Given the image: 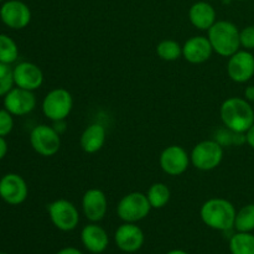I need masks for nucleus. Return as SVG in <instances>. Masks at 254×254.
Here are the masks:
<instances>
[{
    "mask_svg": "<svg viewBox=\"0 0 254 254\" xmlns=\"http://www.w3.org/2000/svg\"><path fill=\"white\" fill-rule=\"evenodd\" d=\"M56 254H83V253L74 247H66V248H62V250L59 251Z\"/></svg>",
    "mask_w": 254,
    "mask_h": 254,
    "instance_id": "nucleus-31",
    "label": "nucleus"
},
{
    "mask_svg": "<svg viewBox=\"0 0 254 254\" xmlns=\"http://www.w3.org/2000/svg\"><path fill=\"white\" fill-rule=\"evenodd\" d=\"M191 163L196 169L210 171L217 168L223 159V148L217 140H203L193 146Z\"/></svg>",
    "mask_w": 254,
    "mask_h": 254,
    "instance_id": "nucleus-6",
    "label": "nucleus"
},
{
    "mask_svg": "<svg viewBox=\"0 0 254 254\" xmlns=\"http://www.w3.org/2000/svg\"><path fill=\"white\" fill-rule=\"evenodd\" d=\"M14 72L10 64L0 62V97H4L14 88Z\"/></svg>",
    "mask_w": 254,
    "mask_h": 254,
    "instance_id": "nucleus-26",
    "label": "nucleus"
},
{
    "mask_svg": "<svg viewBox=\"0 0 254 254\" xmlns=\"http://www.w3.org/2000/svg\"><path fill=\"white\" fill-rule=\"evenodd\" d=\"M6 153H7V143L6 140H5V138L0 136V160H2V159L5 158Z\"/></svg>",
    "mask_w": 254,
    "mask_h": 254,
    "instance_id": "nucleus-30",
    "label": "nucleus"
},
{
    "mask_svg": "<svg viewBox=\"0 0 254 254\" xmlns=\"http://www.w3.org/2000/svg\"><path fill=\"white\" fill-rule=\"evenodd\" d=\"M29 195L26 181L19 174L9 173L0 179V198L7 205H21Z\"/></svg>",
    "mask_w": 254,
    "mask_h": 254,
    "instance_id": "nucleus-9",
    "label": "nucleus"
},
{
    "mask_svg": "<svg viewBox=\"0 0 254 254\" xmlns=\"http://www.w3.org/2000/svg\"><path fill=\"white\" fill-rule=\"evenodd\" d=\"M107 130L102 124L93 123L87 127L81 135V148L84 153L94 154L103 148L106 143Z\"/></svg>",
    "mask_w": 254,
    "mask_h": 254,
    "instance_id": "nucleus-20",
    "label": "nucleus"
},
{
    "mask_svg": "<svg viewBox=\"0 0 254 254\" xmlns=\"http://www.w3.org/2000/svg\"><path fill=\"white\" fill-rule=\"evenodd\" d=\"M81 240L84 248L93 254L103 253L109 245V238L106 230L93 222L87 225L82 230Z\"/></svg>",
    "mask_w": 254,
    "mask_h": 254,
    "instance_id": "nucleus-18",
    "label": "nucleus"
},
{
    "mask_svg": "<svg viewBox=\"0 0 254 254\" xmlns=\"http://www.w3.org/2000/svg\"><path fill=\"white\" fill-rule=\"evenodd\" d=\"M0 254H6V253H1V252H0Z\"/></svg>",
    "mask_w": 254,
    "mask_h": 254,
    "instance_id": "nucleus-35",
    "label": "nucleus"
},
{
    "mask_svg": "<svg viewBox=\"0 0 254 254\" xmlns=\"http://www.w3.org/2000/svg\"><path fill=\"white\" fill-rule=\"evenodd\" d=\"M30 144L32 149L41 156H54L61 148L60 133L46 124L36 126L30 133Z\"/></svg>",
    "mask_w": 254,
    "mask_h": 254,
    "instance_id": "nucleus-7",
    "label": "nucleus"
},
{
    "mask_svg": "<svg viewBox=\"0 0 254 254\" xmlns=\"http://www.w3.org/2000/svg\"><path fill=\"white\" fill-rule=\"evenodd\" d=\"M213 52L222 57H231L240 50V30L233 22L218 20L207 30Z\"/></svg>",
    "mask_w": 254,
    "mask_h": 254,
    "instance_id": "nucleus-3",
    "label": "nucleus"
},
{
    "mask_svg": "<svg viewBox=\"0 0 254 254\" xmlns=\"http://www.w3.org/2000/svg\"><path fill=\"white\" fill-rule=\"evenodd\" d=\"M19 57V47L9 35L0 34V62L11 64Z\"/></svg>",
    "mask_w": 254,
    "mask_h": 254,
    "instance_id": "nucleus-23",
    "label": "nucleus"
},
{
    "mask_svg": "<svg viewBox=\"0 0 254 254\" xmlns=\"http://www.w3.org/2000/svg\"><path fill=\"white\" fill-rule=\"evenodd\" d=\"M73 108L72 94L64 88H55L45 96L42 112L52 122H64Z\"/></svg>",
    "mask_w": 254,
    "mask_h": 254,
    "instance_id": "nucleus-4",
    "label": "nucleus"
},
{
    "mask_svg": "<svg viewBox=\"0 0 254 254\" xmlns=\"http://www.w3.org/2000/svg\"><path fill=\"white\" fill-rule=\"evenodd\" d=\"M12 72H14L15 86L20 88L34 92L44 83V72L32 62H20L12 68Z\"/></svg>",
    "mask_w": 254,
    "mask_h": 254,
    "instance_id": "nucleus-14",
    "label": "nucleus"
},
{
    "mask_svg": "<svg viewBox=\"0 0 254 254\" xmlns=\"http://www.w3.org/2000/svg\"><path fill=\"white\" fill-rule=\"evenodd\" d=\"M253 109H254V102H253Z\"/></svg>",
    "mask_w": 254,
    "mask_h": 254,
    "instance_id": "nucleus-36",
    "label": "nucleus"
},
{
    "mask_svg": "<svg viewBox=\"0 0 254 254\" xmlns=\"http://www.w3.org/2000/svg\"><path fill=\"white\" fill-rule=\"evenodd\" d=\"M235 228L237 232H252L254 230V203L241 208L236 215Z\"/></svg>",
    "mask_w": 254,
    "mask_h": 254,
    "instance_id": "nucleus-25",
    "label": "nucleus"
},
{
    "mask_svg": "<svg viewBox=\"0 0 254 254\" xmlns=\"http://www.w3.org/2000/svg\"><path fill=\"white\" fill-rule=\"evenodd\" d=\"M149 202L153 208H163L169 203L171 197L170 189L163 183H155L149 188L146 192Z\"/></svg>",
    "mask_w": 254,
    "mask_h": 254,
    "instance_id": "nucleus-22",
    "label": "nucleus"
},
{
    "mask_svg": "<svg viewBox=\"0 0 254 254\" xmlns=\"http://www.w3.org/2000/svg\"><path fill=\"white\" fill-rule=\"evenodd\" d=\"M166 254H189V253L185 252V251H183V250H173Z\"/></svg>",
    "mask_w": 254,
    "mask_h": 254,
    "instance_id": "nucleus-33",
    "label": "nucleus"
},
{
    "mask_svg": "<svg viewBox=\"0 0 254 254\" xmlns=\"http://www.w3.org/2000/svg\"><path fill=\"white\" fill-rule=\"evenodd\" d=\"M237 211L235 206L226 198H210L200 210L202 222L207 227L217 231H230L235 228V220Z\"/></svg>",
    "mask_w": 254,
    "mask_h": 254,
    "instance_id": "nucleus-2",
    "label": "nucleus"
},
{
    "mask_svg": "<svg viewBox=\"0 0 254 254\" xmlns=\"http://www.w3.org/2000/svg\"><path fill=\"white\" fill-rule=\"evenodd\" d=\"M237 1H243V0H237Z\"/></svg>",
    "mask_w": 254,
    "mask_h": 254,
    "instance_id": "nucleus-34",
    "label": "nucleus"
},
{
    "mask_svg": "<svg viewBox=\"0 0 254 254\" xmlns=\"http://www.w3.org/2000/svg\"><path fill=\"white\" fill-rule=\"evenodd\" d=\"M221 119L225 127L235 133L245 134L254 124V109L250 102L240 97H231L222 103Z\"/></svg>",
    "mask_w": 254,
    "mask_h": 254,
    "instance_id": "nucleus-1",
    "label": "nucleus"
},
{
    "mask_svg": "<svg viewBox=\"0 0 254 254\" xmlns=\"http://www.w3.org/2000/svg\"><path fill=\"white\" fill-rule=\"evenodd\" d=\"M82 210L87 220L97 223L103 220L108 210L106 193L99 189H89L82 197Z\"/></svg>",
    "mask_w": 254,
    "mask_h": 254,
    "instance_id": "nucleus-15",
    "label": "nucleus"
},
{
    "mask_svg": "<svg viewBox=\"0 0 254 254\" xmlns=\"http://www.w3.org/2000/svg\"><path fill=\"white\" fill-rule=\"evenodd\" d=\"M0 1H2V0H0Z\"/></svg>",
    "mask_w": 254,
    "mask_h": 254,
    "instance_id": "nucleus-37",
    "label": "nucleus"
},
{
    "mask_svg": "<svg viewBox=\"0 0 254 254\" xmlns=\"http://www.w3.org/2000/svg\"><path fill=\"white\" fill-rule=\"evenodd\" d=\"M0 19L12 30H22L31 21V10L20 0H9L0 7Z\"/></svg>",
    "mask_w": 254,
    "mask_h": 254,
    "instance_id": "nucleus-10",
    "label": "nucleus"
},
{
    "mask_svg": "<svg viewBox=\"0 0 254 254\" xmlns=\"http://www.w3.org/2000/svg\"><path fill=\"white\" fill-rule=\"evenodd\" d=\"M245 96H246V99H247V101L254 102V86L247 87V88H246Z\"/></svg>",
    "mask_w": 254,
    "mask_h": 254,
    "instance_id": "nucleus-32",
    "label": "nucleus"
},
{
    "mask_svg": "<svg viewBox=\"0 0 254 254\" xmlns=\"http://www.w3.org/2000/svg\"><path fill=\"white\" fill-rule=\"evenodd\" d=\"M116 245L122 252L134 253L144 245V233L135 223H123L114 233Z\"/></svg>",
    "mask_w": 254,
    "mask_h": 254,
    "instance_id": "nucleus-16",
    "label": "nucleus"
},
{
    "mask_svg": "<svg viewBox=\"0 0 254 254\" xmlns=\"http://www.w3.org/2000/svg\"><path fill=\"white\" fill-rule=\"evenodd\" d=\"M14 129V116L6 109H0V136L5 138Z\"/></svg>",
    "mask_w": 254,
    "mask_h": 254,
    "instance_id": "nucleus-27",
    "label": "nucleus"
},
{
    "mask_svg": "<svg viewBox=\"0 0 254 254\" xmlns=\"http://www.w3.org/2000/svg\"><path fill=\"white\" fill-rule=\"evenodd\" d=\"M246 141H247L251 148L254 149V124L246 133Z\"/></svg>",
    "mask_w": 254,
    "mask_h": 254,
    "instance_id": "nucleus-29",
    "label": "nucleus"
},
{
    "mask_svg": "<svg viewBox=\"0 0 254 254\" xmlns=\"http://www.w3.org/2000/svg\"><path fill=\"white\" fill-rule=\"evenodd\" d=\"M151 205L146 193L130 192L122 197L117 206V213L124 222L136 223L144 220L150 213Z\"/></svg>",
    "mask_w": 254,
    "mask_h": 254,
    "instance_id": "nucleus-5",
    "label": "nucleus"
},
{
    "mask_svg": "<svg viewBox=\"0 0 254 254\" xmlns=\"http://www.w3.org/2000/svg\"><path fill=\"white\" fill-rule=\"evenodd\" d=\"M36 107L34 92L14 87L4 96V108L14 117H22L31 113Z\"/></svg>",
    "mask_w": 254,
    "mask_h": 254,
    "instance_id": "nucleus-11",
    "label": "nucleus"
},
{
    "mask_svg": "<svg viewBox=\"0 0 254 254\" xmlns=\"http://www.w3.org/2000/svg\"><path fill=\"white\" fill-rule=\"evenodd\" d=\"M189 19L196 29L207 31L216 22V10L210 2L197 1L189 10Z\"/></svg>",
    "mask_w": 254,
    "mask_h": 254,
    "instance_id": "nucleus-19",
    "label": "nucleus"
},
{
    "mask_svg": "<svg viewBox=\"0 0 254 254\" xmlns=\"http://www.w3.org/2000/svg\"><path fill=\"white\" fill-rule=\"evenodd\" d=\"M156 54L164 61H176L183 56V46L175 40H163L156 46Z\"/></svg>",
    "mask_w": 254,
    "mask_h": 254,
    "instance_id": "nucleus-24",
    "label": "nucleus"
},
{
    "mask_svg": "<svg viewBox=\"0 0 254 254\" xmlns=\"http://www.w3.org/2000/svg\"><path fill=\"white\" fill-rule=\"evenodd\" d=\"M241 46L245 50H254V26H247L240 31Z\"/></svg>",
    "mask_w": 254,
    "mask_h": 254,
    "instance_id": "nucleus-28",
    "label": "nucleus"
},
{
    "mask_svg": "<svg viewBox=\"0 0 254 254\" xmlns=\"http://www.w3.org/2000/svg\"><path fill=\"white\" fill-rule=\"evenodd\" d=\"M160 166L170 176L183 175L191 163L188 151L180 145H170L160 154Z\"/></svg>",
    "mask_w": 254,
    "mask_h": 254,
    "instance_id": "nucleus-12",
    "label": "nucleus"
},
{
    "mask_svg": "<svg viewBox=\"0 0 254 254\" xmlns=\"http://www.w3.org/2000/svg\"><path fill=\"white\" fill-rule=\"evenodd\" d=\"M51 222L56 228L64 232L73 231L78 226L79 213L76 206L68 200H56L47 206Z\"/></svg>",
    "mask_w": 254,
    "mask_h": 254,
    "instance_id": "nucleus-8",
    "label": "nucleus"
},
{
    "mask_svg": "<svg viewBox=\"0 0 254 254\" xmlns=\"http://www.w3.org/2000/svg\"><path fill=\"white\" fill-rule=\"evenodd\" d=\"M211 42L205 36H192L184 44L183 56L192 64H200L207 61L212 55Z\"/></svg>",
    "mask_w": 254,
    "mask_h": 254,
    "instance_id": "nucleus-17",
    "label": "nucleus"
},
{
    "mask_svg": "<svg viewBox=\"0 0 254 254\" xmlns=\"http://www.w3.org/2000/svg\"><path fill=\"white\" fill-rule=\"evenodd\" d=\"M227 73L232 81L246 83L254 76V56L248 50H238L228 57Z\"/></svg>",
    "mask_w": 254,
    "mask_h": 254,
    "instance_id": "nucleus-13",
    "label": "nucleus"
},
{
    "mask_svg": "<svg viewBox=\"0 0 254 254\" xmlns=\"http://www.w3.org/2000/svg\"><path fill=\"white\" fill-rule=\"evenodd\" d=\"M232 254H254V236L251 232H237L230 240Z\"/></svg>",
    "mask_w": 254,
    "mask_h": 254,
    "instance_id": "nucleus-21",
    "label": "nucleus"
}]
</instances>
